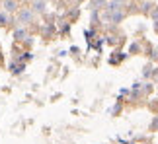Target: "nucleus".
<instances>
[{
  "instance_id": "39448f33",
  "label": "nucleus",
  "mask_w": 158,
  "mask_h": 144,
  "mask_svg": "<svg viewBox=\"0 0 158 144\" xmlns=\"http://www.w3.org/2000/svg\"><path fill=\"white\" fill-rule=\"evenodd\" d=\"M0 64H4V58H2V55H0Z\"/></svg>"
},
{
  "instance_id": "f257e3e1",
  "label": "nucleus",
  "mask_w": 158,
  "mask_h": 144,
  "mask_svg": "<svg viewBox=\"0 0 158 144\" xmlns=\"http://www.w3.org/2000/svg\"><path fill=\"white\" fill-rule=\"evenodd\" d=\"M4 8L8 10V12H14L16 10V2H14V0H6V2H4Z\"/></svg>"
},
{
  "instance_id": "f03ea898",
  "label": "nucleus",
  "mask_w": 158,
  "mask_h": 144,
  "mask_svg": "<svg viewBox=\"0 0 158 144\" xmlns=\"http://www.w3.org/2000/svg\"><path fill=\"white\" fill-rule=\"evenodd\" d=\"M20 16H22V20H26V22H27V20H31V12H29V10H22V14H20Z\"/></svg>"
},
{
  "instance_id": "20e7f679",
  "label": "nucleus",
  "mask_w": 158,
  "mask_h": 144,
  "mask_svg": "<svg viewBox=\"0 0 158 144\" xmlns=\"http://www.w3.org/2000/svg\"><path fill=\"white\" fill-rule=\"evenodd\" d=\"M23 35H26V31H23V29H18V31H16V39H23Z\"/></svg>"
},
{
  "instance_id": "7ed1b4c3",
  "label": "nucleus",
  "mask_w": 158,
  "mask_h": 144,
  "mask_svg": "<svg viewBox=\"0 0 158 144\" xmlns=\"http://www.w3.org/2000/svg\"><path fill=\"white\" fill-rule=\"evenodd\" d=\"M8 23V16L6 14H0V26H6Z\"/></svg>"
}]
</instances>
